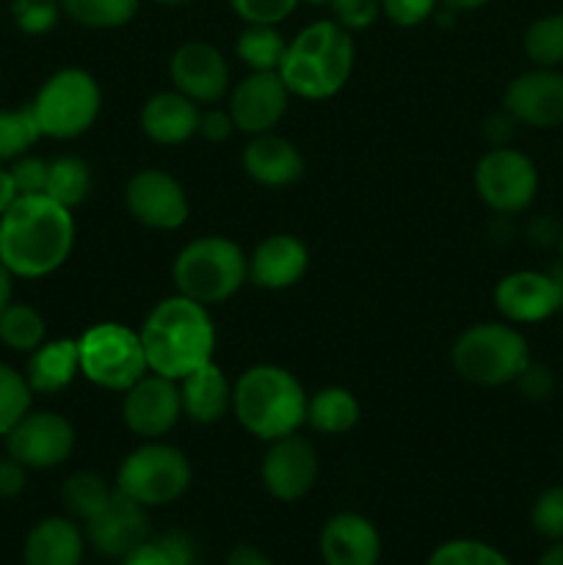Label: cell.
Here are the masks:
<instances>
[{"label": "cell", "mask_w": 563, "mask_h": 565, "mask_svg": "<svg viewBox=\"0 0 563 565\" xmlns=\"http://www.w3.org/2000/svg\"><path fill=\"white\" fill-rule=\"evenodd\" d=\"M75 246L72 210L44 193L17 196L0 215V263L20 279H42L70 259Z\"/></svg>", "instance_id": "1"}, {"label": "cell", "mask_w": 563, "mask_h": 565, "mask_svg": "<svg viewBox=\"0 0 563 565\" xmlns=\"http://www.w3.org/2000/svg\"><path fill=\"white\" fill-rule=\"evenodd\" d=\"M138 337H141L149 373H158L163 379L182 381L193 370L213 362V318L204 303L191 301L180 292L155 303Z\"/></svg>", "instance_id": "2"}, {"label": "cell", "mask_w": 563, "mask_h": 565, "mask_svg": "<svg viewBox=\"0 0 563 565\" xmlns=\"http://www.w3.org/2000/svg\"><path fill=\"white\" fill-rule=\"evenodd\" d=\"M307 401L301 381L279 364H254L232 386V414L259 441L298 434L307 423Z\"/></svg>", "instance_id": "3"}, {"label": "cell", "mask_w": 563, "mask_h": 565, "mask_svg": "<svg viewBox=\"0 0 563 565\" xmlns=\"http://www.w3.org/2000/svg\"><path fill=\"white\" fill-rule=\"evenodd\" d=\"M353 72V39L334 20H320L287 42L279 77L287 92L304 99H329Z\"/></svg>", "instance_id": "4"}, {"label": "cell", "mask_w": 563, "mask_h": 565, "mask_svg": "<svg viewBox=\"0 0 563 565\" xmlns=\"http://www.w3.org/2000/svg\"><path fill=\"white\" fill-rule=\"evenodd\" d=\"M171 276L180 296L213 307L230 301L246 285L248 257L230 237L204 235L180 248Z\"/></svg>", "instance_id": "5"}, {"label": "cell", "mask_w": 563, "mask_h": 565, "mask_svg": "<svg viewBox=\"0 0 563 565\" xmlns=\"http://www.w3.org/2000/svg\"><path fill=\"white\" fill-rule=\"evenodd\" d=\"M453 370L478 386L513 384L530 364L528 340L508 323H475L453 342Z\"/></svg>", "instance_id": "6"}, {"label": "cell", "mask_w": 563, "mask_h": 565, "mask_svg": "<svg viewBox=\"0 0 563 565\" xmlns=\"http://www.w3.org/2000/svg\"><path fill=\"white\" fill-rule=\"evenodd\" d=\"M99 108H103L99 83L77 66L53 72L31 103V114L42 138H59V141H70L92 130Z\"/></svg>", "instance_id": "7"}, {"label": "cell", "mask_w": 563, "mask_h": 565, "mask_svg": "<svg viewBox=\"0 0 563 565\" xmlns=\"http://www.w3.org/2000/svg\"><path fill=\"white\" fill-rule=\"evenodd\" d=\"M191 461L185 452L163 441H147L132 450L116 469V491L144 508L177 502L191 486Z\"/></svg>", "instance_id": "8"}, {"label": "cell", "mask_w": 563, "mask_h": 565, "mask_svg": "<svg viewBox=\"0 0 563 565\" xmlns=\"http://www.w3.org/2000/svg\"><path fill=\"white\" fill-rule=\"evenodd\" d=\"M81 373L103 390L127 392L149 373L138 331L121 323H97L77 340Z\"/></svg>", "instance_id": "9"}, {"label": "cell", "mask_w": 563, "mask_h": 565, "mask_svg": "<svg viewBox=\"0 0 563 565\" xmlns=\"http://www.w3.org/2000/svg\"><path fill=\"white\" fill-rule=\"evenodd\" d=\"M475 191L495 213H522L539 193V169L519 149L495 147L475 166Z\"/></svg>", "instance_id": "10"}, {"label": "cell", "mask_w": 563, "mask_h": 565, "mask_svg": "<svg viewBox=\"0 0 563 565\" xmlns=\"http://www.w3.org/2000/svg\"><path fill=\"white\" fill-rule=\"evenodd\" d=\"M125 204L138 224L160 232L180 230L191 213L185 188L160 169L136 171L125 185Z\"/></svg>", "instance_id": "11"}, {"label": "cell", "mask_w": 563, "mask_h": 565, "mask_svg": "<svg viewBox=\"0 0 563 565\" xmlns=\"http://www.w3.org/2000/svg\"><path fill=\"white\" fill-rule=\"evenodd\" d=\"M6 450L28 469L61 467L75 450V428L53 412H28L6 434Z\"/></svg>", "instance_id": "12"}, {"label": "cell", "mask_w": 563, "mask_h": 565, "mask_svg": "<svg viewBox=\"0 0 563 565\" xmlns=\"http://www.w3.org/2000/svg\"><path fill=\"white\" fill-rule=\"evenodd\" d=\"M502 108L517 125L552 130L563 125V72L533 66L513 77L502 94Z\"/></svg>", "instance_id": "13"}, {"label": "cell", "mask_w": 563, "mask_h": 565, "mask_svg": "<svg viewBox=\"0 0 563 565\" xmlns=\"http://www.w3.org/2000/svg\"><path fill=\"white\" fill-rule=\"evenodd\" d=\"M318 452L298 434L268 441V452L259 467L265 491L279 502H296L312 491L318 480Z\"/></svg>", "instance_id": "14"}, {"label": "cell", "mask_w": 563, "mask_h": 565, "mask_svg": "<svg viewBox=\"0 0 563 565\" xmlns=\"http://www.w3.org/2000/svg\"><path fill=\"white\" fill-rule=\"evenodd\" d=\"M125 425L141 439L155 441L169 434L182 417L180 386L158 373H147L125 392Z\"/></svg>", "instance_id": "15"}, {"label": "cell", "mask_w": 563, "mask_h": 565, "mask_svg": "<svg viewBox=\"0 0 563 565\" xmlns=\"http://www.w3.org/2000/svg\"><path fill=\"white\" fill-rule=\"evenodd\" d=\"M563 281L541 270H513L495 287V307L508 323H541L561 312Z\"/></svg>", "instance_id": "16"}, {"label": "cell", "mask_w": 563, "mask_h": 565, "mask_svg": "<svg viewBox=\"0 0 563 565\" xmlns=\"http://www.w3.org/2000/svg\"><path fill=\"white\" fill-rule=\"evenodd\" d=\"M287 99L290 92L279 72H252L232 88L226 110L235 121V130L263 136L274 130L287 114Z\"/></svg>", "instance_id": "17"}, {"label": "cell", "mask_w": 563, "mask_h": 565, "mask_svg": "<svg viewBox=\"0 0 563 565\" xmlns=\"http://www.w3.org/2000/svg\"><path fill=\"white\" fill-rule=\"evenodd\" d=\"M86 539L99 555L121 561L149 539L147 508L132 502L121 491H114V497L86 522Z\"/></svg>", "instance_id": "18"}, {"label": "cell", "mask_w": 563, "mask_h": 565, "mask_svg": "<svg viewBox=\"0 0 563 565\" xmlns=\"http://www.w3.org/2000/svg\"><path fill=\"white\" fill-rule=\"evenodd\" d=\"M171 83L193 103H219L230 88V66L208 42H185L174 50L169 64Z\"/></svg>", "instance_id": "19"}, {"label": "cell", "mask_w": 563, "mask_h": 565, "mask_svg": "<svg viewBox=\"0 0 563 565\" xmlns=\"http://www.w3.org/2000/svg\"><path fill=\"white\" fill-rule=\"evenodd\" d=\"M323 565H379L381 535L362 513H337L323 524L318 539Z\"/></svg>", "instance_id": "20"}, {"label": "cell", "mask_w": 563, "mask_h": 565, "mask_svg": "<svg viewBox=\"0 0 563 565\" xmlns=\"http://www.w3.org/2000/svg\"><path fill=\"white\" fill-rule=\"evenodd\" d=\"M309 268V252L298 237L268 235L248 257V281L263 290H287Z\"/></svg>", "instance_id": "21"}, {"label": "cell", "mask_w": 563, "mask_h": 565, "mask_svg": "<svg viewBox=\"0 0 563 565\" xmlns=\"http://www.w3.org/2000/svg\"><path fill=\"white\" fill-rule=\"evenodd\" d=\"M199 105L188 99L185 94L174 92H158L144 103L138 125L141 132L155 143L163 147H177L185 143L199 132Z\"/></svg>", "instance_id": "22"}, {"label": "cell", "mask_w": 563, "mask_h": 565, "mask_svg": "<svg viewBox=\"0 0 563 565\" xmlns=\"http://www.w3.org/2000/svg\"><path fill=\"white\" fill-rule=\"evenodd\" d=\"M243 169L259 185L285 188L304 177V154L287 138L263 132V136H254L243 149Z\"/></svg>", "instance_id": "23"}, {"label": "cell", "mask_w": 563, "mask_h": 565, "mask_svg": "<svg viewBox=\"0 0 563 565\" xmlns=\"http://www.w3.org/2000/svg\"><path fill=\"white\" fill-rule=\"evenodd\" d=\"M83 530L72 516H50L33 524L22 546V565H81Z\"/></svg>", "instance_id": "24"}, {"label": "cell", "mask_w": 563, "mask_h": 565, "mask_svg": "<svg viewBox=\"0 0 563 565\" xmlns=\"http://www.w3.org/2000/svg\"><path fill=\"white\" fill-rule=\"evenodd\" d=\"M177 386H180L182 417L193 423L213 425L232 412V384L215 362L193 370L191 375L177 381Z\"/></svg>", "instance_id": "25"}, {"label": "cell", "mask_w": 563, "mask_h": 565, "mask_svg": "<svg viewBox=\"0 0 563 565\" xmlns=\"http://www.w3.org/2000/svg\"><path fill=\"white\" fill-rule=\"evenodd\" d=\"M81 373V356H77V340H53L42 342L28 359V384L33 392L55 395L66 390Z\"/></svg>", "instance_id": "26"}, {"label": "cell", "mask_w": 563, "mask_h": 565, "mask_svg": "<svg viewBox=\"0 0 563 565\" xmlns=\"http://www.w3.org/2000/svg\"><path fill=\"white\" fill-rule=\"evenodd\" d=\"M307 423L326 436L348 434L359 423V401L346 386H323L307 401Z\"/></svg>", "instance_id": "27"}, {"label": "cell", "mask_w": 563, "mask_h": 565, "mask_svg": "<svg viewBox=\"0 0 563 565\" xmlns=\"http://www.w3.org/2000/svg\"><path fill=\"white\" fill-rule=\"evenodd\" d=\"M88 193H92V171H88V166L81 158L64 154V158L50 160L44 196L64 204L66 210H75L86 202Z\"/></svg>", "instance_id": "28"}, {"label": "cell", "mask_w": 563, "mask_h": 565, "mask_svg": "<svg viewBox=\"0 0 563 565\" xmlns=\"http://www.w3.org/2000/svg\"><path fill=\"white\" fill-rule=\"evenodd\" d=\"M287 42L276 25H246L237 36L235 53L252 72H279Z\"/></svg>", "instance_id": "29"}, {"label": "cell", "mask_w": 563, "mask_h": 565, "mask_svg": "<svg viewBox=\"0 0 563 565\" xmlns=\"http://www.w3.org/2000/svg\"><path fill=\"white\" fill-rule=\"evenodd\" d=\"M141 0H61V11L72 22L94 31H114L136 17Z\"/></svg>", "instance_id": "30"}, {"label": "cell", "mask_w": 563, "mask_h": 565, "mask_svg": "<svg viewBox=\"0 0 563 565\" xmlns=\"http://www.w3.org/2000/svg\"><path fill=\"white\" fill-rule=\"evenodd\" d=\"M524 55L533 66L557 70L563 64V11L533 20L522 39Z\"/></svg>", "instance_id": "31"}, {"label": "cell", "mask_w": 563, "mask_h": 565, "mask_svg": "<svg viewBox=\"0 0 563 565\" xmlns=\"http://www.w3.org/2000/svg\"><path fill=\"white\" fill-rule=\"evenodd\" d=\"M44 318L28 303H14L0 312V342L17 353H33L44 342Z\"/></svg>", "instance_id": "32"}, {"label": "cell", "mask_w": 563, "mask_h": 565, "mask_svg": "<svg viewBox=\"0 0 563 565\" xmlns=\"http://www.w3.org/2000/svg\"><path fill=\"white\" fill-rule=\"evenodd\" d=\"M114 491L97 472H75L61 489V502L75 522H88L114 497Z\"/></svg>", "instance_id": "33"}, {"label": "cell", "mask_w": 563, "mask_h": 565, "mask_svg": "<svg viewBox=\"0 0 563 565\" xmlns=\"http://www.w3.org/2000/svg\"><path fill=\"white\" fill-rule=\"evenodd\" d=\"M42 138L31 105L25 108H0V163L28 154V149Z\"/></svg>", "instance_id": "34"}, {"label": "cell", "mask_w": 563, "mask_h": 565, "mask_svg": "<svg viewBox=\"0 0 563 565\" xmlns=\"http://www.w3.org/2000/svg\"><path fill=\"white\" fill-rule=\"evenodd\" d=\"M193 561V544L182 533H166L163 539H147L121 565H185Z\"/></svg>", "instance_id": "35"}, {"label": "cell", "mask_w": 563, "mask_h": 565, "mask_svg": "<svg viewBox=\"0 0 563 565\" xmlns=\"http://www.w3.org/2000/svg\"><path fill=\"white\" fill-rule=\"evenodd\" d=\"M33 390L22 373L0 362V436L9 434L31 412Z\"/></svg>", "instance_id": "36"}, {"label": "cell", "mask_w": 563, "mask_h": 565, "mask_svg": "<svg viewBox=\"0 0 563 565\" xmlns=\"http://www.w3.org/2000/svg\"><path fill=\"white\" fill-rule=\"evenodd\" d=\"M425 565H511L508 557L491 544L475 539H456L436 546Z\"/></svg>", "instance_id": "37"}, {"label": "cell", "mask_w": 563, "mask_h": 565, "mask_svg": "<svg viewBox=\"0 0 563 565\" xmlns=\"http://www.w3.org/2000/svg\"><path fill=\"white\" fill-rule=\"evenodd\" d=\"M530 524L541 539H563V486H550L535 497L533 508H530Z\"/></svg>", "instance_id": "38"}, {"label": "cell", "mask_w": 563, "mask_h": 565, "mask_svg": "<svg viewBox=\"0 0 563 565\" xmlns=\"http://www.w3.org/2000/svg\"><path fill=\"white\" fill-rule=\"evenodd\" d=\"M11 17L22 33L42 36L59 22L61 0H11Z\"/></svg>", "instance_id": "39"}, {"label": "cell", "mask_w": 563, "mask_h": 565, "mask_svg": "<svg viewBox=\"0 0 563 565\" xmlns=\"http://www.w3.org/2000/svg\"><path fill=\"white\" fill-rule=\"evenodd\" d=\"M301 0H230L232 11L246 25H279L296 11Z\"/></svg>", "instance_id": "40"}, {"label": "cell", "mask_w": 563, "mask_h": 565, "mask_svg": "<svg viewBox=\"0 0 563 565\" xmlns=\"http://www.w3.org/2000/svg\"><path fill=\"white\" fill-rule=\"evenodd\" d=\"M47 160L31 158V154H22V158L11 160L9 177L14 182L17 196H36L44 193L47 188Z\"/></svg>", "instance_id": "41"}, {"label": "cell", "mask_w": 563, "mask_h": 565, "mask_svg": "<svg viewBox=\"0 0 563 565\" xmlns=\"http://www.w3.org/2000/svg\"><path fill=\"white\" fill-rule=\"evenodd\" d=\"M331 11H334L337 25L351 31H364L373 25L381 14V0H331Z\"/></svg>", "instance_id": "42"}, {"label": "cell", "mask_w": 563, "mask_h": 565, "mask_svg": "<svg viewBox=\"0 0 563 565\" xmlns=\"http://www.w3.org/2000/svg\"><path fill=\"white\" fill-rule=\"evenodd\" d=\"M439 0H381V14L401 28H414L434 14Z\"/></svg>", "instance_id": "43"}, {"label": "cell", "mask_w": 563, "mask_h": 565, "mask_svg": "<svg viewBox=\"0 0 563 565\" xmlns=\"http://www.w3.org/2000/svg\"><path fill=\"white\" fill-rule=\"evenodd\" d=\"M235 121H232L230 110H204L199 114V136L210 143H221L232 136Z\"/></svg>", "instance_id": "44"}, {"label": "cell", "mask_w": 563, "mask_h": 565, "mask_svg": "<svg viewBox=\"0 0 563 565\" xmlns=\"http://www.w3.org/2000/svg\"><path fill=\"white\" fill-rule=\"evenodd\" d=\"M28 467H22L17 458H3L0 461V500H14L25 491Z\"/></svg>", "instance_id": "45"}, {"label": "cell", "mask_w": 563, "mask_h": 565, "mask_svg": "<svg viewBox=\"0 0 563 565\" xmlns=\"http://www.w3.org/2000/svg\"><path fill=\"white\" fill-rule=\"evenodd\" d=\"M517 381L522 384L528 397H546L552 392V375L546 373V367H535L533 362L528 364V370Z\"/></svg>", "instance_id": "46"}, {"label": "cell", "mask_w": 563, "mask_h": 565, "mask_svg": "<svg viewBox=\"0 0 563 565\" xmlns=\"http://www.w3.org/2000/svg\"><path fill=\"white\" fill-rule=\"evenodd\" d=\"M224 565H274V561L254 546H235Z\"/></svg>", "instance_id": "47"}, {"label": "cell", "mask_w": 563, "mask_h": 565, "mask_svg": "<svg viewBox=\"0 0 563 565\" xmlns=\"http://www.w3.org/2000/svg\"><path fill=\"white\" fill-rule=\"evenodd\" d=\"M14 199H17V191H14V182H11V177H9V169H3V166H0V215L11 207V202H14Z\"/></svg>", "instance_id": "48"}, {"label": "cell", "mask_w": 563, "mask_h": 565, "mask_svg": "<svg viewBox=\"0 0 563 565\" xmlns=\"http://www.w3.org/2000/svg\"><path fill=\"white\" fill-rule=\"evenodd\" d=\"M11 292H14V274L0 263V312L11 303Z\"/></svg>", "instance_id": "49"}, {"label": "cell", "mask_w": 563, "mask_h": 565, "mask_svg": "<svg viewBox=\"0 0 563 565\" xmlns=\"http://www.w3.org/2000/svg\"><path fill=\"white\" fill-rule=\"evenodd\" d=\"M539 565H563V539L552 541L550 550L539 557Z\"/></svg>", "instance_id": "50"}, {"label": "cell", "mask_w": 563, "mask_h": 565, "mask_svg": "<svg viewBox=\"0 0 563 565\" xmlns=\"http://www.w3.org/2000/svg\"><path fill=\"white\" fill-rule=\"evenodd\" d=\"M442 3L453 11H475V9H484V6H489L491 0H442Z\"/></svg>", "instance_id": "51"}, {"label": "cell", "mask_w": 563, "mask_h": 565, "mask_svg": "<svg viewBox=\"0 0 563 565\" xmlns=\"http://www.w3.org/2000/svg\"><path fill=\"white\" fill-rule=\"evenodd\" d=\"M152 3H160V6H188V3H193V0H152Z\"/></svg>", "instance_id": "52"}, {"label": "cell", "mask_w": 563, "mask_h": 565, "mask_svg": "<svg viewBox=\"0 0 563 565\" xmlns=\"http://www.w3.org/2000/svg\"><path fill=\"white\" fill-rule=\"evenodd\" d=\"M301 3H309V6H329L331 0H301Z\"/></svg>", "instance_id": "53"}, {"label": "cell", "mask_w": 563, "mask_h": 565, "mask_svg": "<svg viewBox=\"0 0 563 565\" xmlns=\"http://www.w3.org/2000/svg\"><path fill=\"white\" fill-rule=\"evenodd\" d=\"M557 243H561V254H563V230H561V235H557Z\"/></svg>", "instance_id": "54"}, {"label": "cell", "mask_w": 563, "mask_h": 565, "mask_svg": "<svg viewBox=\"0 0 563 565\" xmlns=\"http://www.w3.org/2000/svg\"><path fill=\"white\" fill-rule=\"evenodd\" d=\"M561 315H563V298H561Z\"/></svg>", "instance_id": "55"}, {"label": "cell", "mask_w": 563, "mask_h": 565, "mask_svg": "<svg viewBox=\"0 0 563 565\" xmlns=\"http://www.w3.org/2000/svg\"><path fill=\"white\" fill-rule=\"evenodd\" d=\"M185 565H199V563H193V561H191V563H185Z\"/></svg>", "instance_id": "56"}]
</instances>
